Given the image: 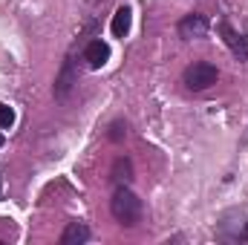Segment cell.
<instances>
[{"instance_id": "cell-1", "label": "cell", "mask_w": 248, "mask_h": 245, "mask_svg": "<svg viewBox=\"0 0 248 245\" xmlns=\"http://www.w3.org/2000/svg\"><path fill=\"white\" fill-rule=\"evenodd\" d=\"M110 211H113L116 222H122L124 228H133L141 219V199L127 184H119L116 193H113V199H110Z\"/></svg>"}, {"instance_id": "cell-2", "label": "cell", "mask_w": 248, "mask_h": 245, "mask_svg": "<svg viewBox=\"0 0 248 245\" xmlns=\"http://www.w3.org/2000/svg\"><path fill=\"white\" fill-rule=\"evenodd\" d=\"M217 78H219V69H217L214 63L196 61V63H190V66L185 69V75H182V84H185L190 92H202V90L214 87V84H217Z\"/></svg>"}, {"instance_id": "cell-3", "label": "cell", "mask_w": 248, "mask_h": 245, "mask_svg": "<svg viewBox=\"0 0 248 245\" xmlns=\"http://www.w3.org/2000/svg\"><path fill=\"white\" fill-rule=\"evenodd\" d=\"M208 29H211V20H208L202 12H190V15H185V17L179 20V26H176V32H179L182 41H199V38L208 35Z\"/></svg>"}, {"instance_id": "cell-4", "label": "cell", "mask_w": 248, "mask_h": 245, "mask_svg": "<svg viewBox=\"0 0 248 245\" xmlns=\"http://www.w3.org/2000/svg\"><path fill=\"white\" fill-rule=\"evenodd\" d=\"M217 32L222 35L225 46H228L240 61H248V35L246 32H237L228 20H219V23H217Z\"/></svg>"}, {"instance_id": "cell-5", "label": "cell", "mask_w": 248, "mask_h": 245, "mask_svg": "<svg viewBox=\"0 0 248 245\" xmlns=\"http://www.w3.org/2000/svg\"><path fill=\"white\" fill-rule=\"evenodd\" d=\"M84 61L90 69H101L104 63L110 61V46L101 41V38H95V41H90L87 46H84Z\"/></svg>"}, {"instance_id": "cell-6", "label": "cell", "mask_w": 248, "mask_h": 245, "mask_svg": "<svg viewBox=\"0 0 248 245\" xmlns=\"http://www.w3.org/2000/svg\"><path fill=\"white\" fill-rule=\"evenodd\" d=\"M90 240V228L84 222H66L61 234V245H84Z\"/></svg>"}, {"instance_id": "cell-7", "label": "cell", "mask_w": 248, "mask_h": 245, "mask_svg": "<svg viewBox=\"0 0 248 245\" xmlns=\"http://www.w3.org/2000/svg\"><path fill=\"white\" fill-rule=\"evenodd\" d=\"M75 81H78V78H75V72H72V61H66L63 69H61V75H58V81H55V98H66Z\"/></svg>"}, {"instance_id": "cell-8", "label": "cell", "mask_w": 248, "mask_h": 245, "mask_svg": "<svg viewBox=\"0 0 248 245\" xmlns=\"http://www.w3.org/2000/svg\"><path fill=\"white\" fill-rule=\"evenodd\" d=\"M130 23H133V15H130V9H127V6H122V9L113 15L110 29H113V35H116V38H124V35L130 32Z\"/></svg>"}, {"instance_id": "cell-9", "label": "cell", "mask_w": 248, "mask_h": 245, "mask_svg": "<svg viewBox=\"0 0 248 245\" xmlns=\"http://www.w3.org/2000/svg\"><path fill=\"white\" fill-rule=\"evenodd\" d=\"M113 179L119 184H127L133 179V168H130L127 159H116V165H113Z\"/></svg>"}, {"instance_id": "cell-10", "label": "cell", "mask_w": 248, "mask_h": 245, "mask_svg": "<svg viewBox=\"0 0 248 245\" xmlns=\"http://www.w3.org/2000/svg\"><path fill=\"white\" fill-rule=\"evenodd\" d=\"M15 124V110L9 104H0V130H9Z\"/></svg>"}, {"instance_id": "cell-11", "label": "cell", "mask_w": 248, "mask_h": 245, "mask_svg": "<svg viewBox=\"0 0 248 245\" xmlns=\"http://www.w3.org/2000/svg\"><path fill=\"white\" fill-rule=\"evenodd\" d=\"M124 136H127V130H124L122 122H116L113 127H110V138H113V141H122Z\"/></svg>"}, {"instance_id": "cell-12", "label": "cell", "mask_w": 248, "mask_h": 245, "mask_svg": "<svg viewBox=\"0 0 248 245\" xmlns=\"http://www.w3.org/2000/svg\"><path fill=\"white\" fill-rule=\"evenodd\" d=\"M0 147H3V136H0Z\"/></svg>"}, {"instance_id": "cell-13", "label": "cell", "mask_w": 248, "mask_h": 245, "mask_svg": "<svg viewBox=\"0 0 248 245\" xmlns=\"http://www.w3.org/2000/svg\"><path fill=\"white\" fill-rule=\"evenodd\" d=\"M0 190H3V179H0Z\"/></svg>"}]
</instances>
